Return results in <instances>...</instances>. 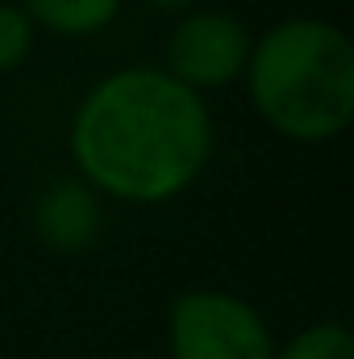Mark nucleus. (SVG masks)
I'll return each instance as SVG.
<instances>
[{"label": "nucleus", "mask_w": 354, "mask_h": 359, "mask_svg": "<svg viewBox=\"0 0 354 359\" xmlns=\"http://www.w3.org/2000/svg\"><path fill=\"white\" fill-rule=\"evenodd\" d=\"M121 0H25V17L55 34H96L117 17Z\"/></svg>", "instance_id": "nucleus-6"}, {"label": "nucleus", "mask_w": 354, "mask_h": 359, "mask_svg": "<svg viewBox=\"0 0 354 359\" xmlns=\"http://www.w3.org/2000/svg\"><path fill=\"white\" fill-rule=\"evenodd\" d=\"M155 8H167V13H179V8H187L192 0H150Z\"/></svg>", "instance_id": "nucleus-9"}, {"label": "nucleus", "mask_w": 354, "mask_h": 359, "mask_svg": "<svg viewBox=\"0 0 354 359\" xmlns=\"http://www.w3.org/2000/svg\"><path fill=\"white\" fill-rule=\"evenodd\" d=\"M246 88L292 142H330L354 126V38L325 17H283L255 38Z\"/></svg>", "instance_id": "nucleus-2"}, {"label": "nucleus", "mask_w": 354, "mask_h": 359, "mask_svg": "<svg viewBox=\"0 0 354 359\" xmlns=\"http://www.w3.org/2000/svg\"><path fill=\"white\" fill-rule=\"evenodd\" d=\"M171 359H275V339L263 313L217 288H196L176 297L167 313Z\"/></svg>", "instance_id": "nucleus-3"}, {"label": "nucleus", "mask_w": 354, "mask_h": 359, "mask_svg": "<svg viewBox=\"0 0 354 359\" xmlns=\"http://www.w3.org/2000/svg\"><path fill=\"white\" fill-rule=\"evenodd\" d=\"M255 38L229 13H187L167 34V76L183 88H225L229 80L246 76Z\"/></svg>", "instance_id": "nucleus-4"}, {"label": "nucleus", "mask_w": 354, "mask_h": 359, "mask_svg": "<svg viewBox=\"0 0 354 359\" xmlns=\"http://www.w3.org/2000/svg\"><path fill=\"white\" fill-rule=\"evenodd\" d=\"M213 117L204 96L159 67H125L100 80L71 121V155L104 192L159 205L204 172Z\"/></svg>", "instance_id": "nucleus-1"}, {"label": "nucleus", "mask_w": 354, "mask_h": 359, "mask_svg": "<svg viewBox=\"0 0 354 359\" xmlns=\"http://www.w3.org/2000/svg\"><path fill=\"white\" fill-rule=\"evenodd\" d=\"M100 209L80 184H59L38 205V234L59 251H80L96 238Z\"/></svg>", "instance_id": "nucleus-5"}, {"label": "nucleus", "mask_w": 354, "mask_h": 359, "mask_svg": "<svg viewBox=\"0 0 354 359\" xmlns=\"http://www.w3.org/2000/svg\"><path fill=\"white\" fill-rule=\"evenodd\" d=\"M34 46V25L25 17V8L17 4H0V72L17 67Z\"/></svg>", "instance_id": "nucleus-8"}, {"label": "nucleus", "mask_w": 354, "mask_h": 359, "mask_svg": "<svg viewBox=\"0 0 354 359\" xmlns=\"http://www.w3.org/2000/svg\"><path fill=\"white\" fill-rule=\"evenodd\" d=\"M275 359H354V330L342 322H313L292 334Z\"/></svg>", "instance_id": "nucleus-7"}]
</instances>
